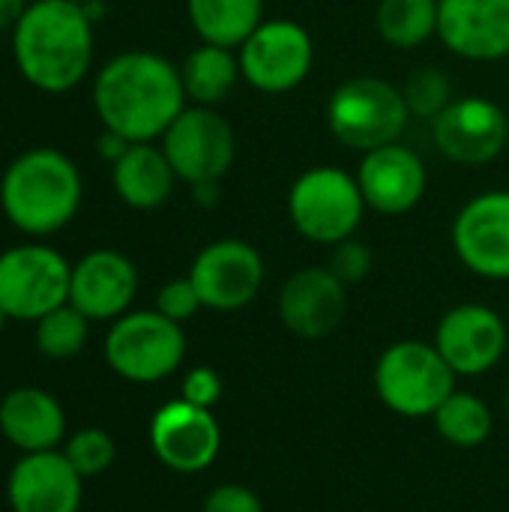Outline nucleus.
Listing matches in <instances>:
<instances>
[{"label":"nucleus","instance_id":"obj_1","mask_svg":"<svg viewBox=\"0 0 509 512\" xmlns=\"http://www.w3.org/2000/svg\"><path fill=\"white\" fill-rule=\"evenodd\" d=\"M90 96L102 129L132 144L159 141L189 105L180 66L147 48H129L105 60L93 75Z\"/></svg>","mask_w":509,"mask_h":512},{"label":"nucleus","instance_id":"obj_2","mask_svg":"<svg viewBox=\"0 0 509 512\" xmlns=\"http://www.w3.org/2000/svg\"><path fill=\"white\" fill-rule=\"evenodd\" d=\"M12 57L30 87L69 93L93 66V21L75 0H30L12 27Z\"/></svg>","mask_w":509,"mask_h":512},{"label":"nucleus","instance_id":"obj_3","mask_svg":"<svg viewBox=\"0 0 509 512\" xmlns=\"http://www.w3.org/2000/svg\"><path fill=\"white\" fill-rule=\"evenodd\" d=\"M84 183L78 165L57 147L18 153L0 177V210L27 237L63 231L81 210Z\"/></svg>","mask_w":509,"mask_h":512},{"label":"nucleus","instance_id":"obj_4","mask_svg":"<svg viewBox=\"0 0 509 512\" xmlns=\"http://www.w3.org/2000/svg\"><path fill=\"white\" fill-rule=\"evenodd\" d=\"M324 117L330 135L357 153L402 141L411 123L402 87L390 84L381 75L345 78L339 87H333Z\"/></svg>","mask_w":509,"mask_h":512},{"label":"nucleus","instance_id":"obj_5","mask_svg":"<svg viewBox=\"0 0 509 512\" xmlns=\"http://www.w3.org/2000/svg\"><path fill=\"white\" fill-rule=\"evenodd\" d=\"M366 210L357 177L339 165H312L300 171L288 189V219L294 231L327 249L357 237Z\"/></svg>","mask_w":509,"mask_h":512},{"label":"nucleus","instance_id":"obj_6","mask_svg":"<svg viewBox=\"0 0 509 512\" xmlns=\"http://www.w3.org/2000/svg\"><path fill=\"white\" fill-rule=\"evenodd\" d=\"M456 372L435 342H393L375 363V393L399 417H432L456 390Z\"/></svg>","mask_w":509,"mask_h":512},{"label":"nucleus","instance_id":"obj_7","mask_svg":"<svg viewBox=\"0 0 509 512\" xmlns=\"http://www.w3.org/2000/svg\"><path fill=\"white\" fill-rule=\"evenodd\" d=\"M105 360L111 372L129 384H159L186 360L183 324L156 309L126 312L111 321L105 336Z\"/></svg>","mask_w":509,"mask_h":512},{"label":"nucleus","instance_id":"obj_8","mask_svg":"<svg viewBox=\"0 0 509 512\" xmlns=\"http://www.w3.org/2000/svg\"><path fill=\"white\" fill-rule=\"evenodd\" d=\"M72 264L45 243H21L0 252V309L15 321H39L69 303Z\"/></svg>","mask_w":509,"mask_h":512},{"label":"nucleus","instance_id":"obj_9","mask_svg":"<svg viewBox=\"0 0 509 512\" xmlns=\"http://www.w3.org/2000/svg\"><path fill=\"white\" fill-rule=\"evenodd\" d=\"M243 81L267 96L297 90L315 66V39L294 18H264L237 48Z\"/></svg>","mask_w":509,"mask_h":512},{"label":"nucleus","instance_id":"obj_10","mask_svg":"<svg viewBox=\"0 0 509 512\" xmlns=\"http://www.w3.org/2000/svg\"><path fill=\"white\" fill-rule=\"evenodd\" d=\"M159 147L186 186L222 183L237 159L234 126L219 108L207 105H186L159 138Z\"/></svg>","mask_w":509,"mask_h":512},{"label":"nucleus","instance_id":"obj_11","mask_svg":"<svg viewBox=\"0 0 509 512\" xmlns=\"http://www.w3.org/2000/svg\"><path fill=\"white\" fill-rule=\"evenodd\" d=\"M204 303L213 312L246 309L264 288V258L261 252L240 237H219L207 243L186 273Z\"/></svg>","mask_w":509,"mask_h":512},{"label":"nucleus","instance_id":"obj_12","mask_svg":"<svg viewBox=\"0 0 509 512\" xmlns=\"http://www.w3.org/2000/svg\"><path fill=\"white\" fill-rule=\"evenodd\" d=\"M509 114L489 96H456L432 120V138L441 156L459 168H483L507 153Z\"/></svg>","mask_w":509,"mask_h":512},{"label":"nucleus","instance_id":"obj_13","mask_svg":"<svg viewBox=\"0 0 509 512\" xmlns=\"http://www.w3.org/2000/svg\"><path fill=\"white\" fill-rule=\"evenodd\" d=\"M450 243L465 270L489 282L509 279V189H489L462 204Z\"/></svg>","mask_w":509,"mask_h":512},{"label":"nucleus","instance_id":"obj_14","mask_svg":"<svg viewBox=\"0 0 509 512\" xmlns=\"http://www.w3.org/2000/svg\"><path fill=\"white\" fill-rule=\"evenodd\" d=\"M509 345L504 318L483 303H459L444 312L435 330V348L456 378H480L492 372Z\"/></svg>","mask_w":509,"mask_h":512},{"label":"nucleus","instance_id":"obj_15","mask_svg":"<svg viewBox=\"0 0 509 512\" xmlns=\"http://www.w3.org/2000/svg\"><path fill=\"white\" fill-rule=\"evenodd\" d=\"M150 450L174 474H201L222 450L219 420L183 399L168 402L150 420Z\"/></svg>","mask_w":509,"mask_h":512},{"label":"nucleus","instance_id":"obj_16","mask_svg":"<svg viewBox=\"0 0 509 512\" xmlns=\"http://www.w3.org/2000/svg\"><path fill=\"white\" fill-rule=\"evenodd\" d=\"M354 177L360 183L366 207L381 216L411 213L429 189V171L423 156L402 141L360 153Z\"/></svg>","mask_w":509,"mask_h":512},{"label":"nucleus","instance_id":"obj_17","mask_svg":"<svg viewBox=\"0 0 509 512\" xmlns=\"http://www.w3.org/2000/svg\"><path fill=\"white\" fill-rule=\"evenodd\" d=\"M279 321L300 339H327L336 333L348 312V285L330 267H303L279 288Z\"/></svg>","mask_w":509,"mask_h":512},{"label":"nucleus","instance_id":"obj_18","mask_svg":"<svg viewBox=\"0 0 509 512\" xmlns=\"http://www.w3.org/2000/svg\"><path fill=\"white\" fill-rule=\"evenodd\" d=\"M438 42L471 63L509 57V0H438Z\"/></svg>","mask_w":509,"mask_h":512},{"label":"nucleus","instance_id":"obj_19","mask_svg":"<svg viewBox=\"0 0 509 512\" xmlns=\"http://www.w3.org/2000/svg\"><path fill=\"white\" fill-rule=\"evenodd\" d=\"M138 294V270L117 249H93L72 264L69 303L87 321H117Z\"/></svg>","mask_w":509,"mask_h":512},{"label":"nucleus","instance_id":"obj_20","mask_svg":"<svg viewBox=\"0 0 509 512\" xmlns=\"http://www.w3.org/2000/svg\"><path fill=\"white\" fill-rule=\"evenodd\" d=\"M81 498L84 477L69 465L63 450L24 453L6 480L12 512H78Z\"/></svg>","mask_w":509,"mask_h":512},{"label":"nucleus","instance_id":"obj_21","mask_svg":"<svg viewBox=\"0 0 509 512\" xmlns=\"http://www.w3.org/2000/svg\"><path fill=\"white\" fill-rule=\"evenodd\" d=\"M0 435L21 453L60 450L66 441V411L42 387H15L0 399Z\"/></svg>","mask_w":509,"mask_h":512},{"label":"nucleus","instance_id":"obj_22","mask_svg":"<svg viewBox=\"0 0 509 512\" xmlns=\"http://www.w3.org/2000/svg\"><path fill=\"white\" fill-rule=\"evenodd\" d=\"M177 174L159 144H129V150L111 165V186L117 198L132 210H156L174 192Z\"/></svg>","mask_w":509,"mask_h":512},{"label":"nucleus","instance_id":"obj_23","mask_svg":"<svg viewBox=\"0 0 509 512\" xmlns=\"http://www.w3.org/2000/svg\"><path fill=\"white\" fill-rule=\"evenodd\" d=\"M240 78L243 72H240V57L234 48L201 42L180 63V81H183L189 105L219 108L231 96V90L240 84Z\"/></svg>","mask_w":509,"mask_h":512},{"label":"nucleus","instance_id":"obj_24","mask_svg":"<svg viewBox=\"0 0 509 512\" xmlns=\"http://www.w3.org/2000/svg\"><path fill=\"white\" fill-rule=\"evenodd\" d=\"M186 18L201 42L237 51L267 15L264 0H186Z\"/></svg>","mask_w":509,"mask_h":512},{"label":"nucleus","instance_id":"obj_25","mask_svg":"<svg viewBox=\"0 0 509 512\" xmlns=\"http://www.w3.org/2000/svg\"><path fill=\"white\" fill-rule=\"evenodd\" d=\"M375 30L390 48H420L438 39V0H378Z\"/></svg>","mask_w":509,"mask_h":512},{"label":"nucleus","instance_id":"obj_26","mask_svg":"<svg viewBox=\"0 0 509 512\" xmlns=\"http://www.w3.org/2000/svg\"><path fill=\"white\" fill-rule=\"evenodd\" d=\"M432 420H435L438 435L450 447H459V450H474V447L486 444L489 435H492V426H495L492 408L480 396H474L468 390H459V387L432 414Z\"/></svg>","mask_w":509,"mask_h":512},{"label":"nucleus","instance_id":"obj_27","mask_svg":"<svg viewBox=\"0 0 509 512\" xmlns=\"http://www.w3.org/2000/svg\"><path fill=\"white\" fill-rule=\"evenodd\" d=\"M87 336H90V321L72 303H63L54 312L42 315L33 333L39 354H45L48 360L78 357L87 345Z\"/></svg>","mask_w":509,"mask_h":512},{"label":"nucleus","instance_id":"obj_28","mask_svg":"<svg viewBox=\"0 0 509 512\" xmlns=\"http://www.w3.org/2000/svg\"><path fill=\"white\" fill-rule=\"evenodd\" d=\"M402 96H405L411 117L432 123L453 105L456 87H453V78L441 66H417L402 84Z\"/></svg>","mask_w":509,"mask_h":512},{"label":"nucleus","instance_id":"obj_29","mask_svg":"<svg viewBox=\"0 0 509 512\" xmlns=\"http://www.w3.org/2000/svg\"><path fill=\"white\" fill-rule=\"evenodd\" d=\"M63 456L69 459V465H72L84 480H90V477L105 474V471L114 465V459H117V444H114V438H111L105 429L90 426V429H78L75 435H69V438L63 441Z\"/></svg>","mask_w":509,"mask_h":512},{"label":"nucleus","instance_id":"obj_30","mask_svg":"<svg viewBox=\"0 0 509 512\" xmlns=\"http://www.w3.org/2000/svg\"><path fill=\"white\" fill-rule=\"evenodd\" d=\"M327 267L333 270V276H336L339 282L357 285V282H363V279L372 273L375 255H372V249H369L363 240L348 237V240L330 246V261H327Z\"/></svg>","mask_w":509,"mask_h":512},{"label":"nucleus","instance_id":"obj_31","mask_svg":"<svg viewBox=\"0 0 509 512\" xmlns=\"http://www.w3.org/2000/svg\"><path fill=\"white\" fill-rule=\"evenodd\" d=\"M153 309L162 312L165 318L177 321V324H186L189 318H195V315L204 309V303H201V297H198L192 279L183 276V279H171V282H165V285L159 288L156 306H153Z\"/></svg>","mask_w":509,"mask_h":512},{"label":"nucleus","instance_id":"obj_32","mask_svg":"<svg viewBox=\"0 0 509 512\" xmlns=\"http://www.w3.org/2000/svg\"><path fill=\"white\" fill-rule=\"evenodd\" d=\"M180 399L189 402V405L213 411V405L222 399V378H219V372L210 369V366L189 369L183 375V384H180Z\"/></svg>","mask_w":509,"mask_h":512},{"label":"nucleus","instance_id":"obj_33","mask_svg":"<svg viewBox=\"0 0 509 512\" xmlns=\"http://www.w3.org/2000/svg\"><path fill=\"white\" fill-rule=\"evenodd\" d=\"M201 512H267L264 501L258 498V492H252L249 486L240 483H222L216 489H210V495L204 498Z\"/></svg>","mask_w":509,"mask_h":512},{"label":"nucleus","instance_id":"obj_34","mask_svg":"<svg viewBox=\"0 0 509 512\" xmlns=\"http://www.w3.org/2000/svg\"><path fill=\"white\" fill-rule=\"evenodd\" d=\"M129 144H132V141H126L123 135H117V132H111V129H102V135L96 138V153H99L108 165H114V162L129 150Z\"/></svg>","mask_w":509,"mask_h":512},{"label":"nucleus","instance_id":"obj_35","mask_svg":"<svg viewBox=\"0 0 509 512\" xmlns=\"http://www.w3.org/2000/svg\"><path fill=\"white\" fill-rule=\"evenodd\" d=\"M189 189H192V201H195L198 207H204V210H210V207H216V204L222 201L219 183H195V186H189Z\"/></svg>","mask_w":509,"mask_h":512},{"label":"nucleus","instance_id":"obj_36","mask_svg":"<svg viewBox=\"0 0 509 512\" xmlns=\"http://www.w3.org/2000/svg\"><path fill=\"white\" fill-rule=\"evenodd\" d=\"M27 6H30V0H0V33L12 30Z\"/></svg>","mask_w":509,"mask_h":512},{"label":"nucleus","instance_id":"obj_37","mask_svg":"<svg viewBox=\"0 0 509 512\" xmlns=\"http://www.w3.org/2000/svg\"><path fill=\"white\" fill-rule=\"evenodd\" d=\"M6 321H9V315H6V312L0 309V333H3V327H6Z\"/></svg>","mask_w":509,"mask_h":512},{"label":"nucleus","instance_id":"obj_38","mask_svg":"<svg viewBox=\"0 0 509 512\" xmlns=\"http://www.w3.org/2000/svg\"><path fill=\"white\" fill-rule=\"evenodd\" d=\"M75 3H81V6H84V3H90V0H75Z\"/></svg>","mask_w":509,"mask_h":512},{"label":"nucleus","instance_id":"obj_39","mask_svg":"<svg viewBox=\"0 0 509 512\" xmlns=\"http://www.w3.org/2000/svg\"><path fill=\"white\" fill-rule=\"evenodd\" d=\"M507 156H509V135H507Z\"/></svg>","mask_w":509,"mask_h":512},{"label":"nucleus","instance_id":"obj_40","mask_svg":"<svg viewBox=\"0 0 509 512\" xmlns=\"http://www.w3.org/2000/svg\"><path fill=\"white\" fill-rule=\"evenodd\" d=\"M507 411H509V393H507Z\"/></svg>","mask_w":509,"mask_h":512}]
</instances>
